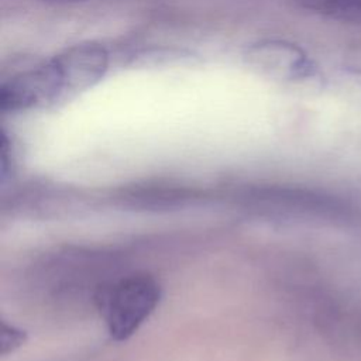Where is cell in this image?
Returning <instances> with one entry per match:
<instances>
[{"mask_svg": "<svg viewBox=\"0 0 361 361\" xmlns=\"http://www.w3.org/2000/svg\"><path fill=\"white\" fill-rule=\"evenodd\" d=\"M161 299V288L147 272H133L97 289L96 306L110 336L123 341L131 337L152 314Z\"/></svg>", "mask_w": 361, "mask_h": 361, "instance_id": "6da1fadb", "label": "cell"}, {"mask_svg": "<svg viewBox=\"0 0 361 361\" xmlns=\"http://www.w3.org/2000/svg\"><path fill=\"white\" fill-rule=\"evenodd\" d=\"M65 100L51 61L18 72L0 86V110L3 113L47 109Z\"/></svg>", "mask_w": 361, "mask_h": 361, "instance_id": "7a4b0ae2", "label": "cell"}, {"mask_svg": "<svg viewBox=\"0 0 361 361\" xmlns=\"http://www.w3.org/2000/svg\"><path fill=\"white\" fill-rule=\"evenodd\" d=\"M244 58L259 75L279 82L306 80L317 73L302 48L282 39H262L251 44Z\"/></svg>", "mask_w": 361, "mask_h": 361, "instance_id": "3957f363", "label": "cell"}, {"mask_svg": "<svg viewBox=\"0 0 361 361\" xmlns=\"http://www.w3.org/2000/svg\"><path fill=\"white\" fill-rule=\"evenodd\" d=\"M65 100L96 85L107 72L109 52L96 42H80L51 59Z\"/></svg>", "mask_w": 361, "mask_h": 361, "instance_id": "277c9868", "label": "cell"}, {"mask_svg": "<svg viewBox=\"0 0 361 361\" xmlns=\"http://www.w3.org/2000/svg\"><path fill=\"white\" fill-rule=\"evenodd\" d=\"M303 8L361 27V0H296Z\"/></svg>", "mask_w": 361, "mask_h": 361, "instance_id": "5b68a950", "label": "cell"}, {"mask_svg": "<svg viewBox=\"0 0 361 361\" xmlns=\"http://www.w3.org/2000/svg\"><path fill=\"white\" fill-rule=\"evenodd\" d=\"M24 341H25L24 331L16 329L14 326L3 323V330H1V354L3 355L13 353Z\"/></svg>", "mask_w": 361, "mask_h": 361, "instance_id": "8992f818", "label": "cell"}, {"mask_svg": "<svg viewBox=\"0 0 361 361\" xmlns=\"http://www.w3.org/2000/svg\"><path fill=\"white\" fill-rule=\"evenodd\" d=\"M45 1H51V3H75V1H80V0H45Z\"/></svg>", "mask_w": 361, "mask_h": 361, "instance_id": "52a82bcc", "label": "cell"}]
</instances>
